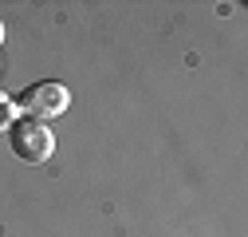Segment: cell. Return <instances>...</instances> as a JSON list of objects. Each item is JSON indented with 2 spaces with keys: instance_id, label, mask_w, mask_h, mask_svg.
<instances>
[{
  "instance_id": "6da1fadb",
  "label": "cell",
  "mask_w": 248,
  "mask_h": 237,
  "mask_svg": "<svg viewBox=\"0 0 248 237\" xmlns=\"http://www.w3.org/2000/svg\"><path fill=\"white\" fill-rule=\"evenodd\" d=\"M8 142H12V154L20 162H47L55 154V135L47 131V123H36V118H20V123H12L8 131Z\"/></svg>"
},
{
  "instance_id": "7a4b0ae2",
  "label": "cell",
  "mask_w": 248,
  "mask_h": 237,
  "mask_svg": "<svg viewBox=\"0 0 248 237\" xmlns=\"http://www.w3.org/2000/svg\"><path fill=\"white\" fill-rule=\"evenodd\" d=\"M71 103V91L63 83H32L28 91L16 99L20 111H28V118H36V123H47V118L63 115Z\"/></svg>"
},
{
  "instance_id": "3957f363",
  "label": "cell",
  "mask_w": 248,
  "mask_h": 237,
  "mask_svg": "<svg viewBox=\"0 0 248 237\" xmlns=\"http://www.w3.org/2000/svg\"><path fill=\"white\" fill-rule=\"evenodd\" d=\"M12 115H16V99L0 91V127H8V123H12Z\"/></svg>"
},
{
  "instance_id": "277c9868",
  "label": "cell",
  "mask_w": 248,
  "mask_h": 237,
  "mask_svg": "<svg viewBox=\"0 0 248 237\" xmlns=\"http://www.w3.org/2000/svg\"><path fill=\"white\" fill-rule=\"evenodd\" d=\"M0 44H4V24H0Z\"/></svg>"
}]
</instances>
